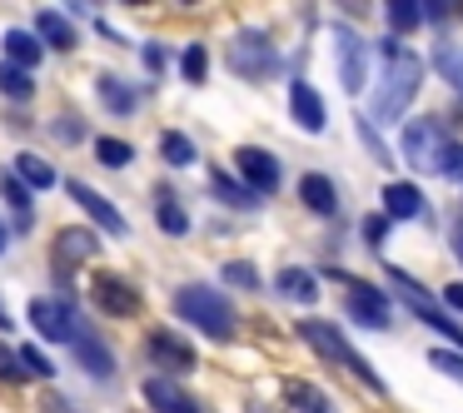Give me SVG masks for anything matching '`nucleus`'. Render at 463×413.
<instances>
[{
    "label": "nucleus",
    "mask_w": 463,
    "mask_h": 413,
    "mask_svg": "<svg viewBox=\"0 0 463 413\" xmlns=\"http://www.w3.org/2000/svg\"><path fill=\"white\" fill-rule=\"evenodd\" d=\"M383 210H389V220H419L423 194L413 190V184H389V190H383Z\"/></svg>",
    "instance_id": "nucleus-27"
},
{
    "label": "nucleus",
    "mask_w": 463,
    "mask_h": 413,
    "mask_svg": "<svg viewBox=\"0 0 463 413\" xmlns=\"http://www.w3.org/2000/svg\"><path fill=\"white\" fill-rule=\"evenodd\" d=\"M449 135H443L439 120H413L403 125V160L419 174H443V155H449Z\"/></svg>",
    "instance_id": "nucleus-5"
},
{
    "label": "nucleus",
    "mask_w": 463,
    "mask_h": 413,
    "mask_svg": "<svg viewBox=\"0 0 463 413\" xmlns=\"http://www.w3.org/2000/svg\"><path fill=\"white\" fill-rule=\"evenodd\" d=\"M433 65H439V75L458 90V100H463V51H453V45H439L433 51Z\"/></svg>",
    "instance_id": "nucleus-33"
},
{
    "label": "nucleus",
    "mask_w": 463,
    "mask_h": 413,
    "mask_svg": "<svg viewBox=\"0 0 463 413\" xmlns=\"http://www.w3.org/2000/svg\"><path fill=\"white\" fill-rule=\"evenodd\" d=\"M210 190H214V200L230 204V210H260V194H254L250 184L230 180L224 170H214V174H210Z\"/></svg>",
    "instance_id": "nucleus-25"
},
{
    "label": "nucleus",
    "mask_w": 463,
    "mask_h": 413,
    "mask_svg": "<svg viewBox=\"0 0 463 413\" xmlns=\"http://www.w3.org/2000/svg\"><path fill=\"white\" fill-rule=\"evenodd\" d=\"M443 304H449V309H458V314H463V284H449V289H443Z\"/></svg>",
    "instance_id": "nucleus-43"
},
{
    "label": "nucleus",
    "mask_w": 463,
    "mask_h": 413,
    "mask_svg": "<svg viewBox=\"0 0 463 413\" xmlns=\"http://www.w3.org/2000/svg\"><path fill=\"white\" fill-rule=\"evenodd\" d=\"M443 174H449V180H463V145L458 140L449 145V155H443Z\"/></svg>",
    "instance_id": "nucleus-40"
},
{
    "label": "nucleus",
    "mask_w": 463,
    "mask_h": 413,
    "mask_svg": "<svg viewBox=\"0 0 463 413\" xmlns=\"http://www.w3.org/2000/svg\"><path fill=\"white\" fill-rule=\"evenodd\" d=\"M299 200H304V210H314V214H339V190H334V180L329 174H319V170H309V174H299Z\"/></svg>",
    "instance_id": "nucleus-18"
},
{
    "label": "nucleus",
    "mask_w": 463,
    "mask_h": 413,
    "mask_svg": "<svg viewBox=\"0 0 463 413\" xmlns=\"http://www.w3.org/2000/svg\"><path fill=\"white\" fill-rule=\"evenodd\" d=\"M389 279H393V289H403V299H409L413 319H423L429 329H439L443 339H453V343H458V353H463V329H458V319H449L443 309H433V299H429V294H423V289H419V284H413L403 269H389Z\"/></svg>",
    "instance_id": "nucleus-7"
},
{
    "label": "nucleus",
    "mask_w": 463,
    "mask_h": 413,
    "mask_svg": "<svg viewBox=\"0 0 463 413\" xmlns=\"http://www.w3.org/2000/svg\"><path fill=\"white\" fill-rule=\"evenodd\" d=\"M344 309L364 324V329H389V294H379V284L349 279V304Z\"/></svg>",
    "instance_id": "nucleus-12"
},
{
    "label": "nucleus",
    "mask_w": 463,
    "mask_h": 413,
    "mask_svg": "<svg viewBox=\"0 0 463 413\" xmlns=\"http://www.w3.org/2000/svg\"><path fill=\"white\" fill-rule=\"evenodd\" d=\"M224 279L240 284V289H260V274H254V264H244V259H230V264H224Z\"/></svg>",
    "instance_id": "nucleus-37"
},
{
    "label": "nucleus",
    "mask_w": 463,
    "mask_h": 413,
    "mask_svg": "<svg viewBox=\"0 0 463 413\" xmlns=\"http://www.w3.org/2000/svg\"><path fill=\"white\" fill-rule=\"evenodd\" d=\"M184 5H200V0H184Z\"/></svg>",
    "instance_id": "nucleus-48"
},
{
    "label": "nucleus",
    "mask_w": 463,
    "mask_h": 413,
    "mask_svg": "<svg viewBox=\"0 0 463 413\" xmlns=\"http://www.w3.org/2000/svg\"><path fill=\"white\" fill-rule=\"evenodd\" d=\"M389 230H393L389 214H369V220H364V244H373V249H379V244L389 239Z\"/></svg>",
    "instance_id": "nucleus-38"
},
{
    "label": "nucleus",
    "mask_w": 463,
    "mask_h": 413,
    "mask_svg": "<svg viewBox=\"0 0 463 413\" xmlns=\"http://www.w3.org/2000/svg\"><path fill=\"white\" fill-rule=\"evenodd\" d=\"M234 164H240L244 184H250L260 200H264V194H274V190H279V180H284L279 160H274L269 150H260V145H244V150H234Z\"/></svg>",
    "instance_id": "nucleus-9"
},
{
    "label": "nucleus",
    "mask_w": 463,
    "mask_h": 413,
    "mask_svg": "<svg viewBox=\"0 0 463 413\" xmlns=\"http://www.w3.org/2000/svg\"><path fill=\"white\" fill-rule=\"evenodd\" d=\"M279 294H284V299H299V304H314L319 284H314L309 269H279Z\"/></svg>",
    "instance_id": "nucleus-31"
},
{
    "label": "nucleus",
    "mask_w": 463,
    "mask_h": 413,
    "mask_svg": "<svg viewBox=\"0 0 463 413\" xmlns=\"http://www.w3.org/2000/svg\"><path fill=\"white\" fill-rule=\"evenodd\" d=\"M419 85H423V65H419V55H393V51H389V70L379 75V90H373V110H369V120H379V125H399V120H403V110H409V100L419 95Z\"/></svg>",
    "instance_id": "nucleus-1"
},
{
    "label": "nucleus",
    "mask_w": 463,
    "mask_h": 413,
    "mask_svg": "<svg viewBox=\"0 0 463 413\" xmlns=\"http://www.w3.org/2000/svg\"><path fill=\"white\" fill-rule=\"evenodd\" d=\"M230 70L244 80H274L279 75V51L264 31H240L230 41Z\"/></svg>",
    "instance_id": "nucleus-4"
},
{
    "label": "nucleus",
    "mask_w": 463,
    "mask_h": 413,
    "mask_svg": "<svg viewBox=\"0 0 463 413\" xmlns=\"http://www.w3.org/2000/svg\"><path fill=\"white\" fill-rule=\"evenodd\" d=\"M5 329H11V314H5V309H0V333H5Z\"/></svg>",
    "instance_id": "nucleus-46"
},
{
    "label": "nucleus",
    "mask_w": 463,
    "mask_h": 413,
    "mask_svg": "<svg viewBox=\"0 0 463 413\" xmlns=\"http://www.w3.org/2000/svg\"><path fill=\"white\" fill-rule=\"evenodd\" d=\"M449 5H453V0H419V11L429 15V21H443V15H449Z\"/></svg>",
    "instance_id": "nucleus-41"
},
{
    "label": "nucleus",
    "mask_w": 463,
    "mask_h": 413,
    "mask_svg": "<svg viewBox=\"0 0 463 413\" xmlns=\"http://www.w3.org/2000/svg\"><path fill=\"white\" fill-rule=\"evenodd\" d=\"M160 160L175 164V170H184V164H194V140L180 130H165L160 135Z\"/></svg>",
    "instance_id": "nucleus-30"
},
{
    "label": "nucleus",
    "mask_w": 463,
    "mask_h": 413,
    "mask_svg": "<svg viewBox=\"0 0 463 413\" xmlns=\"http://www.w3.org/2000/svg\"><path fill=\"white\" fill-rule=\"evenodd\" d=\"M145 359L160 369V379H165V373H190L194 363H200L190 343H184L180 333H170V329H150V333H145Z\"/></svg>",
    "instance_id": "nucleus-8"
},
{
    "label": "nucleus",
    "mask_w": 463,
    "mask_h": 413,
    "mask_svg": "<svg viewBox=\"0 0 463 413\" xmlns=\"http://www.w3.org/2000/svg\"><path fill=\"white\" fill-rule=\"evenodd\" d=\"M31 329L41 333V339H75L80 333V324H75V309L61 299H31Z\"/></svg>",
    "instance_id": "nucleus-10"
},
{
    "label": "nucleus",
    "mask_w": 463,
    "mask_h": 413,
    "mask_svg": "<svg viewBox=\"0 0 463 413\" xmlns=\"http://www.w3.org/2000/svg\"><path fill=\"white\" fill-rule=\"evenodd\" d=\"M35 31H41V45H51V51H61V55H71L75 45H80L75 25L65 21L61 11H41V15H35Z\"/></svg>",
    "instance_id": "nucleus-19"
},
{
    "label": "nucleus",
    "mask_w": 463,
    "mask_h": 413,
    "mask_svg": "<svg viewBox=\"0 0 463 413\" xmlns=\"http://www.w3.org/2000/svg\"><path fill=\"white\" fill-rule=\"evenodd\" d=\"M155 224H160L170 239H184V234H190V214H184V204L175 200L170 184H160V194H155Z\"/></svg>",
    "instance_id": "nucleus-20"
},
{
    "label": "nucleus",
    "mask_w": 463,
    "mask_h": 413,
    "mask_svg": "<svg viewBox=\"0 0 463 413\" xmlns=\"http://www.w3.org/2000/svg\"><path fill=\"white\" fill-rule=\"evenodd\" d=\"M289 115H294V125H299V130H309V135H324V125H329L324 100L304 80H294V90H289Z\"/></svg>",
    "instance_id": "nucleus-17"
},
{
    "label": "nucleus",
    "mask_w": 463,
    "mask_h": 413,
    "mask_svg": "<svg viewBox=\"0 0 463 413\" xmlns=\"http://www.w3.org/2000/svg\"><path fill=\"white\" fill-rule=\"evenodd\" d=\"M5 249H11V224L0 220V254H5Z\"/></svg>",
    "instance_id": "nucleus-44"
},
{
    "label": "nucleus",
    "mask_w": 463,
    "mask_h": 413,
    "mask_svg": "<svg viewBox=\"0 0 463 413\" xmlns=\"http://www.w3.org/2000/svg\"><path fill=\"white\" fill-rule=\"evenodd\" d=\"M284 403H289L294 413H334L329 393H324L319 383H309V379H289V383H284Z\"/></svg>",
    "instance_id": "nucleus-21"
},
{
    "label": "nucleus",
    "mask_w": 463,
    "mask_h": 413,
    "mask_svg": "<svg viewBox=\"0 0 463 413\" xmlns=\"http://www.w3.org/2000/svg\"><path fill=\"white\" fill-rule=\"evenodd\" d=\"M95 90H100V100H105V110H110V115H140V95H135V85L115 80V75H100Z\"/></svg>",
    "instance_id": "nucleus-24"
},
{
    "label": "nucleus",
    "mask_w": 463,
    "mask_h": 413,
    "mask_svg": "<svg viewBox=\"0 0 463 413\" xmlns=\"http://www.w3.org/2000/svg\"><path fill=\"white\" fill-rule=\"evenodd\" d=\"M95 160H100L105 170H130V164H135V145L130 140H115V135H100V140H95Z\"/></svg>",
    "instance_id": "nucleus-29"
},
{
    "label": "nucleus",
    "mask_w": 463,
    "mask_h": 413,
    "mask_svg": "<svg viewBox=\"0 0 463 413\" xmlns=\"http://www.w3.org/2000/svg\"><path fill=\"white\" fill-rule=\"evenodd\" d=\"M0 95L25 105L35 95V75L25 70V65H15V61H0Z\"/></svg>",
    "instance_id": "nucleus-28"
},
{
    "label": "nucleus",
    "mask_w": 463,
    "mask_h": 413,
    "mask_svg": "<svg viewBox=\"0 0 463 413\" xmlns=\"http://www.w3.org/2000/svg\"><path fill=\"white\" fill-rule=\"evenodd\" d=\"M21 363H25V373H41V379H51V373H55V363L45 359L41 349H21Z\"/></svg>",
    "instance_id": "nucleus-39"
},
{
    "label": "nucleus",
    "mask_w": 463,
    "mask_h": 413,
    "mask_svg": "<svg viewBox=\"0 0 463 413\" xmlns=\"http://www.w3.org/2000/svg\"><path fill=\"white\" fill-rule=\"evenodd\" d=\"M453 249H458V259H463V230H453Z\"/></svg>",
    "instance_id": "nucleus-45"
},
{
    "label": "nucleus",
    "mask_w": 463,
    "mask_h": 413,
    "mask_svg": "<svg viewBox=\"0 0 463 413\" xmlns=\"http://www.w3.org/2000/svg\"><path fill=\"white\" fill-rule=\"evenodd\" d=\"M299 339L309 343L314 353H324V359H329V363H344V369H349V373H359V379L369 383V393H379V399H383V393H389V383H383L379 373H373L369 363H364V353L354 349V343L344 339V333L334 329V324H324V319H299Z\"/></svg>",
    "instance_id": "nucleus-3"
},
{
    "label": "nucleus",
    "mask_w": 463,
    "mask_h": 413,
    "mask_svg": "<svg viewBox=\"0 0 463 413\" xmlns=\"http://www.w3.org/2000/svg\"><path fill=\"white\" fill-rule=\"evenodd\" d=\"M0 379L5 383H25L31 373H25V363H21V349L15 343H0Z\"/></svg>",
    "instance_id": "nucleus-35"
},
{
    "label": "nucleus",
    "mask_w": 463,
    "mask_h": 413,
    "mask_svg": "<svg viewBox=\"0 0 463 413\" xmlns=\"http://www.w3.org/2000/svg\"><path fill=\"white\" fill-rule=\"evenodd\" d=\"M90 304L105 314V319H135V314L145 309L140 289L115 269H95L90 274Z\"/></svg>",
    "instance_id": "nucleus-6"
},
{
    "label": "nucleus",
    "mask_w": 463,
    "mask_h": 413,
    "mask_svg": "<svg viewBox=\"0 0 463 413\" xmlns=\"http://www.w3.org/2000/svg\"><path fill=\"white\" fill-rule=\"evenodd\" d=\"M125 5H150V0H125Z\"/></svg>",
    "instance_id": "nucleus-47"
},
{
    "label": "nucleus",
    "mask_w": 463,
    "mask_h": 413,
    "mask_svg": "<svg viewBox=\"0 0 463 413\" xmlns=\"http://www.w3.org/2000/svg\"><path fill=\"white\" fill-rule=\"evenodd\" d=\"M0 200L15 210V234H31V190L21 184L15 170H0Z\"/></svg>",
    "instance_id": "nucleus-22"
},
{
    "label": "nucleus",
    "mask_w": 463,
    "mask_h": 413,
    "mask_svg": "<svg viewBox=\"0 0 463 413\" xmlns=\"http://www.w3.org/2000/svg\"><path fill=\"white\" fill-rule=\"evenodd\" d=\"M145 403H150V413H204V403L194 399L190 389H180V383H170V379H145Z\"/></svg>",
    "instance_id": "nucleus-13"
},
{
    "label": "nucleus",
    "mask_w": 463,
    "mask_h": 413,
    "mask_svg": "<svg viewBox=\"0 0 463 413\" xmlns=\"http://www.w3.org/2000/svg\"><path fill=\"white\" fill-rule=\"evenodd\" d=\"M95 249H100V239H95L90 230H61V234H55V254H51L55 279H71V269L80 259H90Z\"/></svg>",
    "instance_id": "nucleus-15"
},
{
    "label": "nucleus",
    "mask_w": 463,
    "mask_h": 413,
    "mask_svg": "<svg viewBox=\"0 0 463 413\" xmlns=\"http://www.w3.org/2000/svg\"><path fill=\"white\" fill-rule=\"evenodd\" d=\"M15 174H21V184L31 194H45V190H55V164L51 160H41V155H15Z\"/></svg>",
    "instance_id": "nucleus-23"
},
{
    "label": "nucleus",
    "mask_w": 463,
    "mask_h": 413,
    "mask_svg": "<svg viewBox=\"0 0 463 413\" xmlns=\"http://www.w3.org/2000/svg\"><path fill=\"white\" fill-rule=\"evenodd\" d=\"M180 75H184L190 85H204V80H210V51H204V45H184Z\"/></svg>",
    "instance_id": "nucleus-34"
},
{
    "label": "nucleus",
    "mask_w": 463,
    "mask_h": 413,
    "mask_svg": "<svg viewBox=\"0 0 463 413\" xmlns=\"http://www.w3.org/2000/svg\"><path fill=\"white\" fill-rule=\"evenodd\" d=\"M145 65L160 75V70H165V45H145Z\"/></svg>",
    "instance_id": "nucleus-42"
},
{
    "label": "nucleus",
    "mask_w": 463,
    "mask_h": 413,
    "mask_svg": "<svg viewBox=\"0 0 463 413\" xmlns=\"http://www.w3.org/2000/svg\"><path fill=\"white\" fill-rule=\"evenodd\" d=\"M383 15H389V25H393V31H399V35L419 31V21H423L419 0H383Z\"/></svg>",
    "instance_id": "nucleus-32"
},
{
    "label": "nucleus",
    "mask_w": 463,
    "mask_h": 413,
    "mask_svg": "<svg viewBox=\"0 0 463 413\" xmlns=\"http://www.w3.org/2000/svg\"><path fill=\"white\" fill-rule=\"evenodd\" d=\"M65 190H71V200H75V204H80V210H85V214H90V220H95V224H100V230H110V234H120V239H125V234H130V220H125V214H120V210H115V204H110V200H105V194H100V190H95V184H85V180H71V184H65Z\"/></svg>",
    "instance_id": "nucleus-11"
},
{
    "label": "nucleus",
    "mask_w": 463,
    "mask_h": 413,
    "mask_svg": "<svg viewBox=\"0 0 463 413\" xmlns=\"http://www.w3.org/2000/svg\"><path fill=\"white\" fill-rule=\"evenodd\" d=\"M429 363L439 373H449L453 383H463V353H449V349H429Z\"/></svg>",
    "instance_id": "nucleus-36"
},
{
    "label": "nucleus",
    "mask_w": 463,
    "mask_h": 413,
    "mask_svg": "<svg viewBox=\"0 0 463 413\" xmlns=\"http://www.w3.org/2000/svg\"><path fill=\"white\" fill-rule=\"evenodd\" d=\"M41 55H45L41 35H31V31H5V61H15V65H25V70H35V65H41Z\"/></svg>",
    "instance_id": "nucleus-26"
},
{
    "label": "nucleus",
    "mask_w": 463,
    "mask_h": 413,
    "mask_svg": "<svg viewBox=\"0 0 463 413\" xmlns=\"http://www.w3.org/2000/svg\"><path fill=\"white\" fill-rule=\"evenodd\" d=\"M71 343H75V363H80L90 379H110V373H115V353H110V343H105L100 333L80 329Z\"/></svg>",
    "instance_id": "nucleus-16"
},
{
    "label": "nucleus",
    "mask_w": 463,
    "mask_h": 413,
    "mask_svg": "<svg viewBox=\"0 0 463 413\" xmlns=\"http://www.w3.org/2000/svg\"><path fill=\"white\" fill-rule=\"evenodd\" d=\"M175 314H180L184 324H194L204 339H220V343L234 339V309L220 289H210V284H180V289H175Z\"/></svg>",
    "instance_id": "nucleus-2"
},
{
    "label": "nucleus",
    "mask_w": 463,
    "mask_h": 413,
    "mask_svg": "<svg viewBox=\"0 0 463 413\" xmlns=\"http://www.w3.org/2000/svg\"><path fill=\"white\" fill-rule=\"evenodd\" d=\"M334 51H339V80L349 95L364 90V70H369V51L354 31H334Z\"/></svg>",
    "instance_id": "nucleus-14"
}]
</instances>
